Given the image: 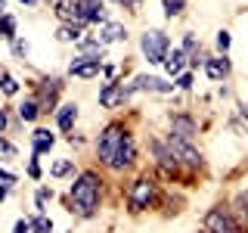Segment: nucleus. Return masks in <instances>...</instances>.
I'll use <instances>...</instances> for the list:
<instances>
[{
	"instance_id": "obj_1",
	"label": "nucleus",
	"mask_w": 248,
	"mask_h": 233,
	"mask_svg": "<svg viewBox=\"0 0 248 233\" xmlns=\"http://www.w3.org/2000/svg\"><path fill=\"white\" fill-rule=\"evenodd\" d=\"M96 150H99V159H103L108 168L118 171V168L134 162L137 146H134V137L124 131V124H108V128L103 131V137H99Z\"/></svg>"
},
{
	"instance_id": "obj_2",
	"label": "nucleus",
	"mask_w": 248,
	"mask_h": 233,
	"mask_svg": "<svg viewBox=\"0 0 248 233\" xmlns=\"http://www.w3.org/2000/svg\"><path fill=\"white\" fill-rule=\"evenodd\" d=\"M56 16L65 19V22H75L78 28H81L84 22H106L103 0H59Z\"/></svg>"
},
{
	"instance_id": "obj_3",
	"label": "nucleus",
	"mask_w": 248,
	"mask_h": 233,
	"mask_svg": "<svg viewBox=\"0 0 248 233\" xmlns=\"http://www.w3.org/2000/svg\"><path fill=\"white\" fill-rule=\"evenodd\" d=\"M99 190H103V186H99V177L93 174V171H84V174L72 183V205L78 208L81 217H90L93 212H96Z\"/></svg>"
},
{
	"instance_id": "obj_4",
	"label": "nucleus",
	"mask_w": 248,
	"mask_h": 233,
	"mask_svg": "<svg viewBox=\"0 0 248 233\" xmlns=\"http://www.w3.org/2000/svg\"><path fill=\"white\" fill-rule=\"evenodd\" d=\"M155 196H158V190H155V183L149 181V177H140V181L130 186V193H127V205H130V212H143V208H149Z\"/></svg>"
},
{
	"instance_id": "obj_5",
	"label": "nucleus",
	"mask_w": 248,
	"mask_h": 233,
	"mask_svg": "<svg viewBox=\"0 0 248 233\" xmlns=\"http://www.w3.org/2000/svg\"><path fill=\"white\" fill-rule=\"evenodd\" d=\"M140 47H143L146 59L155 66V62H165V59H168V47H170V41H168L165 31H146L143 41H140Z\"/></svg>"
},
{
	"instance_id": "obj_6",
	"label": "nucleus",
	"mask_w": 248,
	"mask_h": 233,
	"mask_svg": "<svg viewBox=\"0 0 248 233\" xmlns=\"http://www.w3.org/2000/svg\"><path fill=\"white\" fill-rule=\"evenodd\" d=\"M205 233H239V224L227 208H211L205 215Z\"/></svg>"
},
{
	"instance_id": "obj_7",
	"label": "nucleus",
	"mask_w": 248,
	"mask_h": 233,
	"mask_svg": "<svg viewBox=\"0 0 248 233\" xmlns=\"http://www.w3.org/2000/svg\"><path fill=\"white\" fill-rule=\"evenodd\" d=\"M168 152L174 155L177 162H186L189 168H199V165H202V155H199L196 150H192V146L186 143V140H177V137H170V140H168Z\"/></svg>"
},
{
	"instance_id": "obj_8",
	"label": "nucleus",
	"mask_w": 248,
	"mask_h": 233,
	"mask_svg": "<svg viewBox=\"0 0 248 233\" xmlns=\"http://www.w3.org/2000/svg\"><path fill=\"white\" fill-rule=\"evenodd\" d=\"M170 137L189 143V140L196 137V121H192L189 115H174V118H170Z\"/></svg>"
},
{
	"instance_id": "obj_9",
	"label": "nucleus",
	"mask_w": 248,
	"mask_h": 233,
	"mask_svg": "<svg viewBox=\"0 0 248 233\" xmlns=\"http://www.w3.org/2000/svg\"><path fill=\"white\" fill-rule=\"evenodd\" d=\"M68 72L78 75V78H96L99 75V59L96 56H78V59H72Z\"/></svg>"
},
{
	"instance_id": "obj_10",
	"label": "nucleus",
	"mask_w": 248,
	"mask_h": 233,
	"mask_svg": "<svg viewBox=\"0 0 248 233\" xmlns=\"http://www.w3.org/2000/svg\"><path fill=\"white\" fill-rule=\"evenodd\" d=\"M130 93H134V90H152V93H170V90H174V87H170V84L168 81H161V78H149V75H140L137 78V81L134 84H130V87H127Z\"/></svg>"
},
{
	"instance_id": "obj_11",
	"label": "nucleus",
	"mask_w": 248,
	"mask_h": 233,
	"mask_svg": "<svg viewBox=\"0 0 248 233\" xmlns=\"http://www.w3.org/2000/svg\"><path fill=\"white\" fill-rule=\"evenodd\" d=\"M127 100V93H124V87H118V84H106L103 90H99V103H103L106 109H112V106H118Z\"/></svg>"
},
{
	"instance_id": "obj_12",
	"label": "nucleus",
	"mask_w": 248,
	"mask_h": 233,
	"mask_svg": "<svg viewBox=\"0 0 248 233\" xmlns=\"http://www.w3.org/2000/svg\"><path fill=\"white\" fill-rule=\"evenodd\" d=\"M232 217H236L239 230H248V193H239L236 199H232Z\"/></svg>"
},
{
	"instance_id": "obj_13",
	"label": "nucleus",
	"mask_w": 248,
	"mask_h": 233,
	"mask_svg": "<svg viewBox=\"0 0 248 233\" xmlns=\"http://www.w3.org/2000/svg\"><path fill=\"white\" fill-rule=\"evenodd\" d=\"M205 72L211 81H223V78L230 75V62L227 56H217V59H205Z\"/></svg>"
},
{
	"instance_id": "obj_14",
	"label": "nucleus",
	"mask_w": 248,
	"mask_h": 233,
	"mask_svg": "<svg viewBox=\"0 0 248 233\" xmlns=\"http://www.w3.org/2000/svg\"><path fill=\"white\" fill-rule=\"evenodd\" d=\"M56 97H59V81H44V87H41V106L44 112H50L53 103H56Z\"/></svg>"
},
{
	"instance_id": "obj_15",
	"label": "nucleus",
	"mask_w": 248,
	"mask_h": 233,
	"mask_svg": "<svg viewBox=\"0 0 248 233\" xmlns=\"http://www.w3.org/2000/svg\"><path fill=\"white\" fill-rule=\"evenodd\" d=\"M124 37H127V31L121 25H112V22H108L103 28V34H99V44H115V41H124Z\"/></svg>"
},
{
	"instance_id": "obj_16",
	"label": "nucleus",
	"mask_w": 248,
	"mask_h": 233,
	"mask_svg": "<svg viewBox=\"0 0 248 233\" xmlns=\"http://www.w3.org/2000/svg\"><path fill=\"white\" fill-rule=\"evenodd\" d=\"M31 143H34V155H41V152H46L53 146V134L50 131H34V137H31Z\"/></svg>"
},
{
	"instance_id": "obj_17",
	"label": "nucleus",
	"mask_w": 248,
	"mask_h": 233,
	"mask_svg": "<svg viewBox=\"0 0 248 233\" xmlns=\"http://www.w3.org/2000/svg\"><path fill=\"white\" fill-rule=\"evenodd\" d=\"M183 66H186V53L183 50H174V53H168V59H165V68L170 75H180L183 72Z\"/></svg>"
},
{
	"instance_id": "obj_18",
	"label": "nucleus",
	"mask_w": 248,
	"mask_h": 233,
	"mask_svg": "<svg viewBox=\"0 0 248 233\" xmlns=\"http://www.w3.org/2000/svg\"><path fill=\"white\" fill-rule=\"evenodd\" d=\"M75 118H78V109H75V106H62V109H59V115H56V121H59V128H62V131H72Z\"/></svg>"
},
{
	"instance_id": "obj_19",
	"label": "nucleus",
	"mask_w": 248,
	"mask_h": 233,
	"mask_svg": "<svg viewBox=\"0 0 248 233\" xmlns=\"http://www.w3.org/2000/svg\"><path fill=\"white\" fill-rule=\"evenodd\" d=\"M183 53L186 56H192V66H199V41H196V34H186V41H183Z\"/></svg>"
},
{
	"instance_id": "obj_20",
	"label": "nucleus",
	"mask_w": 248,
	"mask_h": 233,
	"mask_svg": "<svg viewBox=\"0 0 248 233\" xmlns=\"http://www.w3.org/2000/svg\"><path fill=\"white\" fill-rule=\"evenodd\" d=\"M37 112H41V106H37L34 100H28V103H22V106H19L22 121H34V118H37Z\"/></svg>"
},
{
	"instance_id": "obj_21",
	"label": "nucleus",
	"mask_w": 248,
	"mask_h": 233,
	"mask_svg": "<svg viewBox=\"0 0 248 233\" xmlns=\"http://www.w3.org/2000/svg\"><path fill=\"white\" fill-rule=\"evenodd\" d=\"M56 37H59V41H81V28H78V25H62L56 31Z\"/></svg>"
},
{
	"instance_id": "obj_22",
	"label": "nucleus",
	"mask_w": 248,
	"mask_h": 233,
	"mask_svg": "<svg viewBox=\"0 0 248 233\" xmlns=\"http://www.w3.org/2000/svg\"><path fill=\"white\" fill-rule=\"evenodd\" d=\"M31 230L34 233H53V221L46 215H37L34 221H31Z\"/></svg>"
},
{
	"instance_id": "obj_23",
	"label": "nucleus",
	"mask_w": 248,
	"mask_h": 233,
	"mask_svg": "<svg viewBox=\"0 0 248 233\" xmlns=\"http://www.w3.org/2000/svg\"><path fill=\"white\" fill-rule=\"evenodd\" d=\"M13 34H16V19L13 16H0V37H10L13 41Z\"/></svg>"
},
{
	"instance_id": "obj_24",
	"label": "nucleus",
	"mask_w": 248,
	"mask_h": 233,
	"mask_svg": "<svg viewBox=\"0 0 248 233\" xmlns=\"http://www.w3.org/2000/svg\"><path fill=\"white\" fill-rule=\"evenodd\" d=\"M183 3H186V0H165V16H170V19L180 16L183 13Z\"/></svg>"
},
{
	"instance_id": "obj_25",
	"label": "nucleus",
	"mask_w": 248,
	"mask_h": 233,
	"mask_svg": "<svg viewBox=\"0 0 248 233\" xmlns=\"http://www.w3.org/2000/svg\"><path fill=\"white\" fill-rule=\"evenodd\" d=\"M0 87H3V93H10V97H13V93L19 90V84H16L13 75H3V78H0Z\"/></svg>"
},
{
	"instance_id": "obj_26",
	"label": "nucleus",
	"mask_w": 248,
	"mask_h": 233,
	"mask_svg": "<svg viewBox=\"0 0 248 233\" xmlns=\"http://www.w3.org/2000/svg\"><path fill=\"white\" fill-rule=\"evenodd\" d=\"M68 171H72V162H56V165H53V177H62V174H68Z\"/></svg>"
},
{
	"instance_id": "obj_27",
	"label": "nucleus",
	"mask_w": 248,
	"mask_h": 233,
	"mask_svg": "<svg viewBox=\"0 0 248 233\" xmlns=\"http://www.w3.org/2000/svg\"><path fill=\"white\" fill-rule=\"evenodd\" d=\"M46 199H53V193H50V190H37V212H41V215H44Z\"/></svg>"
},
{
	"instance_id": "obj_28",
	"label": "nucleus",
	"mask_w": 248,
	"mask_h": 233,
	"mask_svg": "<svg viewBox=\"0 0 248 233\" xmlns=\"http://www.w3.org/2000/svg\"><path fill=\"white\" fill-rule=\"evenodd\" d=\"M0 155H3V159H13V155H16V146L6 143V140H0Z\"/></svg>"
},
{
	"instance_id": "obj_29",
	"label": "nucleus",
	"mask_w": 248,
	"mask_h": 233,
	"mask_svg": "<svg viewBox=\"0 0 248 233\" xmlns=\"http://www.w3.org/2000/svg\"><path fill=\"white\" fill-rule=\"evenodd\" d=\"M217 47H220L223 53L230 50V31H220V34H217Z\"/></svg>"
},
{
	"instance_id": "obj_30",
	"label": "nucleus",
	"mask_w": 248,
	"mask_h": 233,
	"mask_svg": "<svg viewBox=\"0 0 248 233\" xmlns=\"http://www.w3.org/2000/svg\"><path fill=\"white\" fill-rule=\"evenodd\" d=\"M13 50H16V56H28V44L25 41H13Z\"/></svg>"
},
{
	"instance_id": "obj_31",
	"label": "nucleus",
	"mask_w": 248,
	"mask_h": 233,
	"mask_svg": "<svg viewBox=\"0 0 248 233\" xmlns=\"http://www.w3.org/2000/svg\"><path fill=\"white\" fill-rule=\"evenodd\" d=\"M177 87H180V90H189L192 87V75H180V78H177Z\"/></svg>"
},
{
	"instance_id": "obj_32",
	"label": "nucleus",
	"mask_w": 248,
	"mask_h": 233,
	"mask_svg": "<svg viewBox=\"0 0 248 233\" xmlns=\"http://www.w3.org/2000/svg\"><path fill=\"white\" fill-rule=\"evenodd\" d=\"M28 174H31V177H41V165H37V159L28 162Z\"/></svg>"
},
{
	"instance_id": "obj_33",
	"label": "nucleus",
	"mask_w": 248,
	"mask_h": 233,
	"mask_svg": "<svg viewBox=\"0 0 248 233\" xmlns=\"http://www.w3.org/2000/svg\"><path fill=\"white\" fill-rule=\"evenodd\" d=\"M31 230V221H19V224H16V230L13 233H28Z\"/></svg>"
},
{
	"instance_id": "obj_34",
	"label": "nucleus",
	"mask_w": 248,
	"mask_h": 233,
	"mask_svg": "<svg viewBox=\"0 0 248 233\" xmlns=\"http://www.w3.org/2000/svg\"><path fill=\"white\" fill-rule=\"evenodd\" d=\"M6 128V112H3V106H0V131Z\"/></svg>"
},
{
	"instance_id": "obj_35",
	"label": "nucleus",
	"mask_w": 248,
	"mask_h": 233,
	"mask_svg": "<svg viewBox=\"0 0 248 233\" xmlns=\"http://www.w3.org/2000/svg\"><path fill=\"white\" fill-rule=\"evenodd\" d=\"M115 3H121V6H134L137 0H115Z\"/></svg>"
},
{
	"instance_id": "obj_36",
	"label": "nucleus",
	"mask_w": 248,
	"mask_h": 233,
	"mask_svg": "<svg viewBox=\"0 0 248 233\" xmlns=\"http://www.w3.org/2000/svg\"><path fill=\"white\" fill-rule=\"evenodd\" d=\"M6 193H10V190H6V186H0V199H6Z\"/></svg>"
},
{
	"instance_id": "obj_37",
	"label": "nucleus",
	"mask_w": 248,
	"mask_h": 233,
	"mask_svg": "<svg viewBox=\"0 0 248 233\" xmlns=\"http://www.w3.org/2000/svg\"><path fill=\"white\" fill-rule=\"evenodd\" d=\"M3 10H6V0H0V16H3Z\"/></svg>"
},
{
	"instance_id": "obj_38",
	"label": "nucleus",
	"mask_w": 248,
	"mask_h": 233,
	"mask_svg": "<svg viewBox=\"0 0 248 233\" xmlns=\"http://www.w3.org/2000/svg\"><path fill=\"white\" fill-rule=\"evenodd\" d=\"M239 109H242V115H245V118H248V106H239Z\"/></svg>"
},
{
	"instance_id": "obj_39",
	"label": "nucleus",
	"mask_w": 248,
	"mask_h": 233,
	"mask_svg": "<svg viewBox=\"0 0 248 233\" xmlns=\"http://www.w3.org/2000/svg\"><path fill=\"white\" fill-rule=\"evenodd\" d=\"M22 3H34V0H22Z\"/></svg>"
}]
</instances>
